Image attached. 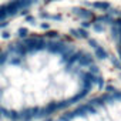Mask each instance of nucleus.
I'll return each instance as SVG.
<instances>
[{
	"mask_svg": "<svg viewBox=\"0 0 121 121\" xmlns=\"http://www.w3.org/2000/svg\"><path fill=\"white\" fill-rule=\"evenodd\" d=\"M104 83L90 48L58 33H31L0 47V120L43 121Z\"/></svg>",
	"mask_w": 121,
	"mask_h": 121,
	"instance_id": "obj_1",
	"label": "nucleus"
},
{
	"mask_svg": "<svg viewBox=\"0 0 121 121\" xmlns=\"http://www.w3.org/2000/svg\"><path fill=\"white\" fill-rule=\"evenodd\" d=\"M43 121H121V90L95 93Z\"/></svg>",
	"mask_w": 121,
	"mask_h": 121,
	"instance_id": "obj_2",
	"label": "nucleus"
},
{
	"mask_svg": "<svg viewBox=\"0 0 121 121\" xmlns=\"http://www.w3.org/2000/svg\"><path fill=\"white\" fill-rule=\"evenodd\" d=\"M44 0H0V24H6L36 9Z\"/></svg>",
	"mask_w": 121,
	"mask_h": 121,
	"instance_id": "obj_3",
	"label": "nucleus"
}]
</instances>
